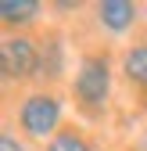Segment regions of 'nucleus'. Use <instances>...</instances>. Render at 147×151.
I'll list each match as a JSON object with an SVG mask.
<instances>
[{
    "label": "nucleus",
    "instance_id": "6e6552de",
    "mask_svg": "<svg viewBox=\"0 0 147 151\" xmlns=\"http://www.w3.org/2000/svg\"><path fill=\"white\" fill-rule=\"evenodd\" d=\"M0 151H22V144H14V137H4L0 140Z\"/></svg>",
    "mask_w": 147,
    "mask_h": 151
},
{
    "label": "nucleus",
    "instance_id": "39448f33",
    "mask_svg": "<svg viewBox=\"0 0 147 151\" xmlns=\"http://www.w3.org/2000/svg\"><path fill=\"white\" fill-rule=\"evenodd\" d=\"M36 11H40L36 0H4L0 4V18L4 22H29Z\"/></svg>",
    "mask_w": 147,
    "mask_h": 151
},
{
    "label": "nucleus",
    "instance_id": "f03ea898",
    "mask_svg": "<svg viewBox=\"0 0 147 151\" xmlns=\"http://www.w3.org/2000/svg\"><path fill=\"white\" fill-rule=\"evenodd\" d=\"M108 83H111V79H108V61L86 58L83 68H79V76H76V93L86 104H97V101L108 97Z\"/></svg>",
    "mask_w": 147,
    "mask_h": 151
},
{
    "label": "nucleus",
    "instance_id": "f257e3e1",
    "mask_svg": "<svg viewBox=\"0 0 147 151\" xmlns=\"http://www.w3.org/2000/svg\"><path fill=\"white\" fill-rule=\"evenodd\" d=\"M58 115H61V104H58V97H50V93H32L22 104V126L32 137H47L50 129L58 126Z\"/></svg>",
    "mask_w": 147,
    "mask_h": 151
},
{
    "label": "nucleus",
    "instance_id": "423d86ee",
    "mask_svg": "<svg viewBox=\"0 0 147 151\" xmlns=\"http://www.w3.org/2000/svg\"><path fill=\"white\" fill-rule=\"evenodd\" d=\"M126 76H129L133 83L147 86V47H133L126 54Z\"/></svg>",
    "mask_w": 147,
    "mask_h": 151
},
{
    "label": "nucleus",
    "instance_id": "0eeeda50",
    "mask_svg": "<svg viewBox=\"0 0 147 151\" xmlns=\"http://www.w3.org/2000/svg\"><path fill=\"white\" fill-rule=\"evenodd\" d=\"M50 151H90V147H86V140H79L76 133H61V137L50 140Z\"/></svg>",
    "mask_w": 147,
    "mask_h": 151
},
{
    "label": "nucleus",
    "instance_id": "20e7f679",
    "mask_svg": "<svg viewBox=\"0 0 147 151\" xmlns=\"http://www.w3.org/2000/svg\"><path fill=\"white\" fill-rule=\"evenodd\" d=\"M97 11H101V22L108 29H115V32H122L126 25H133V18H136V7L129 0H104Z\"/></svg>",
    "mask_w": 147,
    "mask_h": 151
},
{
    "label": "nucleus",
    "instance_id": "7ed1b4c3",
    "mask_svg": "<svg viewBox=\"0 0 147 151\" xmlns=\"http://www.w3.org/2000/svg\"><path fill=\"white\" fill-rule=\"evenodd\" d=\"M0 61H4V76H18V79H22V76H29L32 68H36V47L29 43V40H22V36H18V40H4L0 43Z\"/></svg>",
    "mask_w": 147,
    "mask_h": 151
}]
</instances>
